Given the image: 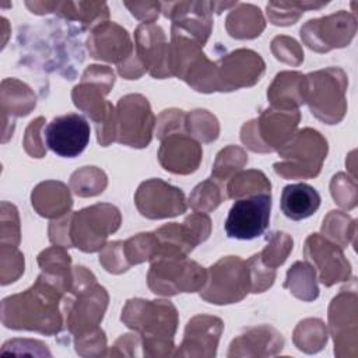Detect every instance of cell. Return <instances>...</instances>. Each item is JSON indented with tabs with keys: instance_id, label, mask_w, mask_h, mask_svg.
Listing matches in <instances>:
<instances>
[{
	"instance_id": "cell-18",
	"label": "cell",
	"mask_w": 358,
	"mask_h": 358,
	"mask_svg": "<svg viewBox=\"0 0 358 358\" xmlns=\"http://www.w3.org/2000/svg\"><path fill=\"white\" fill-rule=\"evenodd\" d=\"M270 192V182L260 171H248L234 176L228 185V197L239 199Z\"/></svg>"
},
{
	"instance_id": "cell-21",
	"label": "cell",
	"mask_w": 358,
	"mask_h": 358,
	"mask_svg": "<svg viewBox=\"0 0 358 358\" xmlns=\"http://www.w3.org/2000/svg\"><path fill=\"white\" fill-rule=\"evenodd\" d=\"M221 194L217 186L210 180L200 183L190 196V204L193 208H203V210H213L221 203Z\"/></svg>"
},
{
	"instance_id": "cell-5",
	"label": "cell",
	"mask_w": 358,
	"mask_h": 358,
	"mask_svg": "<svg viewBox=\"0 0 358 358\" xmlns=\"http://www.w3.org/2000/svg\"><path fill=\"white\" fill-rule=\"evenodd\" d=\"M326 151V140L316 130L305 129L278 148V154L288 161L274 164V171L285 178L316 176Z\"/></svg>"
},
{
	"instance_id": "cell-1",
	"label": "cell",
	"mask_w": 358,
	"mask_h": 358,
	"mask_svg": "<svg viewBox=\"0 0 358 358\" xmlns=\"http://www.w3.org/2000/svg\"><path fill=\"white\" fill-rule=\"evenodd\" d=\"M66 291L59 282L42 274L22 294L8 296L1 302V320L10 329L36 330L55 334L62 329V315L57 302Z\"/></svg>"
},
{
	"instance_id": "cell-11",
	"label": "cell",
	"mask_w": 358,
	"mask_h": 358,
	"mask_svg": "<svg viewBox=\"0 0 358 358\" xmlns=\"http://www.w3.org/2000/svg\"><path fill=\"white\" fill-rule=\"evenodd\" d=\"M140 213L148 218H165L186 211L185 194L180 189L159 179L143 182L136 193Z\"/></svg>"
},
{
	"instance_id": "cell-19",
	"label": "cell",
	"mask_w": 358,
	"mask_h": 358,
	"mask_svg": "<svg viewBox=\"0 0 358 358\" xmlns=\"http://www.w3.org/2000/svg\"><path fill=\"white\" fill-rule=\"evenodd\" d=\"M289 250H292V239L284 232H274L270 236L267 248L260 253V257H263L262 263L275 270L285 260Z\"/></svg>"
},
{
	"instance_id": "cell-16",
	"label": "cell",
	"mask_w": 358,
	"mask_h": 358,
	"mask_svg": "<svg viewBox=\"0 0 358 358\" xmlns=\"http://www.w3.org/2000/svg\"><path fill=\"white\" fill-rule=\"evenodd\" d=\"M39 203L35 210L43 217L63 215L71 207V197L66 186L60 182H43L32 192V203Z\"/></svg>"
},
{
	"instance_id": "cell-2",
	"label": "cell",
	"mask_w": 358,
	"mask_h": 358,
	"mask_svg": "<svg viewBox=\"0 0 358 358\" xmlns=\"http://www.w3.org/2000/svg\"><path fill=\"white\" fill-rule=\"evenodd\" d=\"M119 210L110 204H95L77 211L60 222L53 221L49 229L50 241L60 246H76L84 252H95L103 241L119 228Z\"/></svg>"
},
{
	"instance_id": "cell-10",
	"label": "cell",
	"mask_w": 358,
	"mask_h": 358,
	"mask_svg": "<svg viewBox=\"0 0 358 358\" xmlns=\"http://www.w3.org/2000/svg\"><path fill=\"white\" fill-rule=\"evenodd\" d=\"M90 123L78 113L56 116L43 129V140L49 150L64 158L80 155L90 141Z\"/></svg>"
},
{
	"instance_id": "cell-3",
	"label": "cell",
	"mask_w": 358,
	"mask_h": 358,
	"mask_svg": "<svg viewBox=\"0 0 358 358\" xmlns=\"http://www.w3.org/2000/svg\"><path fill=\"white\" fill-rule=\"evenodd\" d=\"M122 320L126 326L140 330L144 337V348H172V337L176 329V309L166 301L131 299L127 302Z\"/></svg>"
},
{
	"instance_id": "cell-9",
	"label": "cell",
	"mask_w": 358,
	"mask_h": 358,
	"mask_svg": "<svg viewBox=\"0 0 358 358\" xmlns=\"http://www.w3.org/2000/svg\"><path fill=\"white\" fill-rule=\"evenodd\" d=\"M250 291V275L246 262L228 256L210 268V284L201 296L211 303H232Z\"/></svg>"
},
{
	"instance_id": "cell-15",
	"label": "cell",
	"mask_w": 358,
	"mask_h": 358,
	"mask_svg": "<svg viewBox=\"0 0 358 358\" xmlns=\"http://www.w3.org/2000/svg\"><path fill=\"white\" fill-rule=\"evenodd\" d=\"M280 206L287 218L301 221L317 211L320 206V194L308 183H292L282 189Z\"/></svg>"
},
{
	"instance_id": "cell-6",
	"label": "cell",
	"mask_w": 358,
	"mask_h": 358,
	"mask_svg": "<svg viewBox=\"0 0 358 358\" xmlns=\"http://www.w3.org/2000/svg\"><path fill=\"white\" fill-rule=\"evenodd\" d=\"M271 211L270 192L250 194L235 200L225 220V232L228 238L250 241L268 228Z\"/></svg>"
},
{
	"instance_id": "cell-12",
	"label": "cell",
	"mask_w": 358,
	"mask_h": 358,
	"mask_svg": "<svg viewBox=\"0 0 358 358\" xmlns=\"http://www.w3.org/2000/svg\"><path fill=\"white\" fill-rule=\"evenodd\" d=\"M137 52L144 70L148 69L152 77L172 76L169 71V45L165 42L159 27L144 24L137 28Z\"/></svg>"
},
{
	"instance_id": "cell-14",
	"label": "cell",
	"mask_w": 358,
	"mask_h": 358,
	"mask_svg": "<svg viewBox=\"0 0 358 358\" xmlns=\"http://www.w3.org/2000/svg\"><path fill=\"white\" fill-rule=\"evenodd\" d=\"M92 57L108 62L127 60L131 53V42L127 32L113 22L99 25L88 41Z\"/></svg>"
},
{
	"instance_id": "cell-22",
	"label": "cell",
	"mask_w": 358,
	"mask_h": 358,
	"mask_svg": "<svg viewBox=\"0 0 358 358\" xmlns=\"http://www.w3.org/2000/svg\"><path fill=\"white\" fill-rule=\"evenodd\" d=\"M43 117H38L35 120L31 122V124L28 126L27 131H25V138H24V145H25V150L28 154L36 157V158H41L43 157L45 154V150L41 147V143H39V129L43 123Z\"/></svg>"
},
{
	"instance_id": "cell-4",
	"label": "cell",
	"mask_w": 358,
	"mask_h": 358,
	"mask_svg": "<svg viewBox=\"0 0 358 358\" xmlns=\"http://www.w3.org/2000/svg\"><path fill=\"white\" fill-rule=\"evenodd\" d=\"M148 273V285L155 294L175 295L193 292L203 287L206 271L183 255L157 253Z\"/></svg>"
},
{
	"instance_id": "cell-8",
	"label": "cell",
	"mask_w": 358,
	"mask_h": 358,
	"mask_svg": "<svg viewBox=\"0 0 358 358\" xmlns=\"http://www.w3.org/2000/svg\"><path fill=\"white\" fill-rule=\"evenodd\" d=\"M154 116L147 99L141 95H126L119 99L115 112V140L130 147H147L151 140Z\"/></svg>"
},
{
	"instance_id": "cell-7",
	"label": "cell",
	"mask_w": 358,
	"mask_h": 358,
	"mask_svg": "<svg viewBox=\"0 0 358 358\" xmlns=\"http://www.w3.org/2000/svg\"><path fill=\"white\" fill-rule=\"evenodd\" d=\"M345 77L338 80L330 76V69L312 73L302 80V98L309 103L312 113L316 116L324 101L320 120L329 124L338 122L345 110L344 103Z\"/></svg>"
},
{
	"instance_id": "cell-17",
	"label": "cell",
	"mask_w": 358,
	"mask_h": 358,
	"mask_svg": "<svg viewBox=\"0 0 358 358\" xmlns=\"http://www.w3.org/2000/svg\"><path fill=\"white\" fill-rule=\"evenodd\" d=\"M221 330L222 322L220 319L210 316H196L187 323L185 340L180 347L190 348L206 345L210 357H214Z\"/></svg>"
},
{
	"instance_id": "cell-13",
	"label": "cell",
	"mask_w": 358,
	"mask_h": 358,
	"mask_svg": "<svg viewBox=\"0 0 358 358\" xmlns=\"http://www.w3.org/2000/svg\"><path fill=\"white\" fill-rule=\"evenodd\" d=\"M201 154L203 151L194 140L179 133H172L162 140L159 162L169 172L190 173L197 169Z\"/></svg>"
},
{
	"instance_id": "cell-20",
	"label": "cell",
	"mask_w": 358,
	"mask_h": 358,
	"mask_svg": "<svg viewBox=\"0 0 358 358\" xmlns=\"http://www.w3.org/2000/svg\"><path fill=\"white\" fill-rule=\"evenodd\" d=\"M246 161H248V157L241 148L227 147L218 154V158L213 171V176L220 178V180H222V178H227L229 172H232L234 169H239L242 165H245Z\"/></svg>"
}]
</instances>
